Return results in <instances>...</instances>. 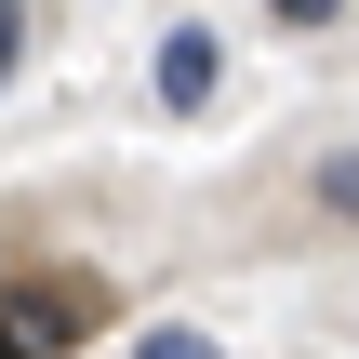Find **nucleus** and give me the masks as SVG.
Listing matches in <instances>:
<instances>
[{
  "label": "nucleus",
  "instance_id": "1",
  "mask_svg": "<svg viewBox=\"0 0 359 359\" xmlns=\"http://www.w3.org/2000/svg\"><path fill=\"white\" fill-rule=\"evenodd\" d=\"M80 333H93V293H80V280H13V359L80 346Z\"/></svg>",
  "mask_w": 359,
  "mask_h": 359
},
{
  "label": "nucleus",
  "instance_id": "2",
  "mask_svg": "<svg viewBox=\"0 0 359 359\" xmlns=\"http://www.w3.org/2000/svg\"><path fill=\"white\" fill-rule=\"evenodd\" d=\"M213 67H226V53H213V27H173V40H160V107H200V93H213Z\"/></svg>",
  "mask_w": 359,
  "mask_h": 359
},
{
  "label": "nucleus",
  "instance_id": "3",
  "mask_svg": "<svg viewBox=\"0 0 359 359\" xmlns=\"http://www.w3.org/2000/svg\"><path fill=\"white\" fill-rule=\"evenodd\" d=\"M320 200H333V213L359 226V147H346V160H320Z\"/></svg>",
  "mask_w": 359,
  "mask_h": 359
},
{
  "label": "nucleus",
  "instance_id": "4",
  "mask_svg": "<svg viewBox=\"0 0 359 359\" xmlns=\"http://www.w3.org/2000/svg\"><path fill=\"white\" fill-rule=\"evenodd\" d=\"M133 359H226V346H213V333H147Z\"/></svg>",
  "mask_w": 359,
  "mask_h": 359
},
{
  "label": "nucleus",
  "instance_id": "5",
  "mask_svg": "<svg viewBox=\"0 0 359 359\" xmlns=\"http://www.w3.org/2000/svg\"><path fill=\"white\" fill-rule=\"evenodd\" d=\"M266 13H280V27H333L346 0H266Z\"/></svg>",
  "mask_w": 359,
  "mask_h": 359
}]
</instances>
